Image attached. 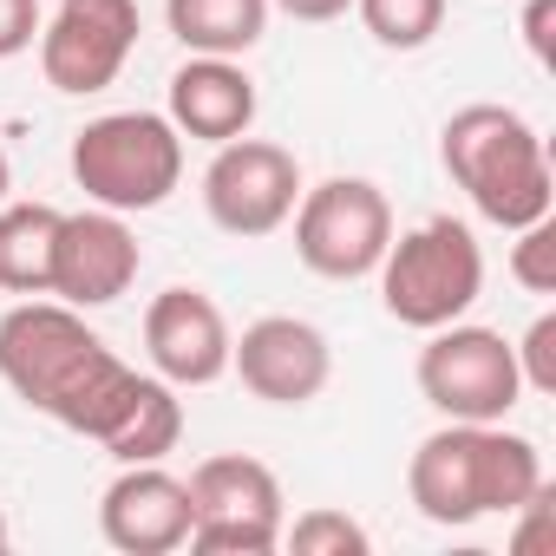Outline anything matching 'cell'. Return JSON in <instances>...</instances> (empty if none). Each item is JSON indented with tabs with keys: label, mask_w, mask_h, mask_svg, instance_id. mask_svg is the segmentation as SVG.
Segmentation results:
<instances>
[{
	"label": "cell",
	"mask_w": 556,
	"mask_h": 556,
	"mask_svg": "<svg viewBox=\"0 0 556 556\" xmlns=\"http://www.w3.org/2000/svg\"><path fill=\"white\" fill-rule=\"evenodd\" d=\"M0 380H8L34 413H47L53 426L79 432L92 445H112L157 374L125 367L86 328L79 308L34 295V302L0 315Z\"/></svg>",
	"instance_id": "1"
},
{
	"label": "cell",
	"mask_w": 556,
	"mask_h": 556,
	"mask_svg": "<svg viewBox=\"0 0 556 556\" xmlns=\"http://www.w3.org/2000/svg\"><path fill=\"white\" fill-rule=\"evenodd\" d=\"M543 458L523 432H504V419H445L432 439H419L406 465V497L426 523H478V517H510L523 497H536Z\"/></svg>",
	"instance_id": "2"
},
{
	"label": "cell",
	"mask_w": 556,
	"mask_h": 556,
	"mask_svg": "<svg viewBox=\"0 0 556 556\" xmlns=\"http://www.w3.org/2000/svg\"><path fill=\"white\" fill-rule=\"evenodd\" d=\"M439 164L471 197V210L497 229H523V223L549 216V203H556L549 151L517 105H491V99L458 105L439 131Z\"/></svg>",
	"instance_id": "3"
},
{
	"label": "cell",
	"mask_w": 556,
	"mask_h": 556,
	"mask_svg": "<svg viewBox=\"0 0 556 556\" xmlns=\"http://www.w3.org/2000/svg\"><path fill=\"white\" fill-rule=\"evenodd\" d=\"M380 308L400 321V328H445V321H465V308L478 302L484 289V249L471 236V223L458 216H426L419 229L393 236L387 255H380Z\"/></svg>",
	"instance_id": "4"
},
{
	"label": "cell",
	"mask_w": 556,
	"mask_h": 556,
	"mask_svg": "<svg viewBox=\"0 0 556 556\" xmlns=\"http://www.w3.org/2000/svg\"><path fill=\"white\" fill-rule=\"evenodd\" d=\"M73 184L99 210H157L184 184V131L164 112H105L73 138Z\"/></svg>",
	"instance_id": "5"
},
{
	"label": "cell",
	"mask_w": 556,
	"mask_h": 556,
	"mask_svg": "<svg viewBox=\"0 0 556 556\" xmlns=\"http://www.w3.org/2000/svg\"><path fill=\"white\" fill-rule=\"evenodd\" d=\"M282 478L249 452L203 458L190 471V549L203 556H268L282 543Z\"/></svg>",
	"instance_id": "6"
},
{
	"label": "cell",
	"mask_w": 556,
	"mask_h": 556,
	"mask_svg": "<svg viewBox=\"0 0 556 556\" xmlns=\"http://www.w3.org/2000/svg\"><path fill=\"white\" fill-rule=\"evenodd\" d=\"M393 242V203L374 177H328L295 203V255L321 282H367Z\"/></svg>",
	"instance_id": "7"
},
{
	"label": "cell",
	"mask_w": 556,
	"mask_h": 556,
	"mask_svg": "<svg viewBox=\"0 0 556 556\" xmlns=\"http://www.w3.org/2000/svg\"><path fill=\"white\" fill-rule=\"evenodd\" d=\"M419 393L432 413L445 419H504L523 400V374H517V348L497 328H471V321H445L432 328V341L419 348Z\"/></svg>",
	"instance_id": "8"
},
{
	"label": "cell",
	"mask_w": 556,
	"mask_h": 556,
	"mask_svg": "<svg viewBox=\"0 0 556 556\" xmlns=\"http://www.w3.org/2000/svg\"><path fill=\"white\" fill-rule=\"evenodd\" d=\"M302 203V170L295 151L268 144V138H229L216 144L203 170V210L223 236H275Z\"/></svg>",
	"instance_id": "9"
},
{
	"label": "cell",
	"mask_w": 556,
	"mask_h": 556,
	"mask_svg": "<svg viewBox=\"0 0 556 556\" xmlns=\"http://www.w3.org/2000/svg\"><path fill=\"white\" fill-rule=\"evenodd\" d=\"M138 47V0H60L40 27V73L66 99L105 92Z\"/></svg>",
	"instance_id": "10"
},
{
	"label": "cell",
	"mask_w": 556,
	"mask_h": 556,
	"mask_svg": "<svg viewBox=\"0 0 556 556\" xmlns=\"http://www.w3.org/2000/svg\"><path fill=\"white\" fill-rule=\"evenodd\" d=\"M229 374L268 406H308L334 380V348L302 315H262L242 328V341H229Z\"/></svg>",
	"instance_id": "11"
},
{
	"label": "cell",
	"mask_w": 556,
	"mask_h": 556,
	"mask_svg": "<svg viewBox=\"0 0 556 556\" xmlns=\"http://www.w3.org/2000/svg\"><path fill=\"white\" fill-rule=\"evenodd\" d=\"M144 268V249L131 236V223L118 210H79L60 216V242H53V289L66 308H112Z\"/></svg>",
	"instance_id": "12"
},
{
	"label": "cell",
	"mask_w": 556,
	"mask_h": 556,
	"mask_svg": "<svg viewBox=\"0 0 556 556\" xmlns=\"http://www.w3.org/2000/svg\"><path fill=\"white\" fill-rule=\"evenodd\" d=\"M229 321L203 289H164L144 308V354L157 367V380L170 387H210L229 374Z\"/></svg>",
	"instance_id": "13"
},
{
	"label": "cell",
	"mask_w": 556,
	"mask_h": 556,
	"mask_svg": "<svg viewBox=\"0 0 556 556\" xmlns=\"http://www.w3.org/2000/svg\"><path fill=\"white\" fill-rule=\"evenodd\" d=\"M99 530L125 556H170L190 543V484L164 465H125L99 497Z\"/></svg>",
	"instance_id": "14"
},
{
	"label": "cell",
	"mask_w": 556,
	"mask_h": 556,
	"mask_svg": "<svg viewBox=\"0 0 556 556\" xmlns=\"http://www.w3.org/2000/svg\"><path fill=\"white\" fill-rule=\"evenodd\" d=\"M164 118L197 144H229V138H242L255 125V79L236 60L190 53L170 73V112Z\"/></svg>",
	"instance_id": "15"
},
{
	"label": "cell",
	"mask_w": 556,
	"mask_h": 556,
	"mask_svg": "<svg viewBox=\"0 0 556 556\" xmlns=\"http://www.w3.org/2000/svg\"><path fill=\"white\" fill-rule=\"evenodd\" d=\"M164 21L184 40V53L242 60L268 34V0H164Z\"/></svg>",
	"instance_id": "16"
},
{
	"label": "cell",
	"mask_w": 556,
	"mask_h": 556,
	"mask_svg": "<svg viewBox=\"0 0 556 556\" xmlns=\"http://www.w3.org/2000/svg\"><path fill=\"white\" fill-rule=\"evenodd\" d=\"M53 242H60L53 203H0V289L47 295L53 289Z\"/></svg>",
	"instance_id": "17"
},
{
	"label": "cell",
	"mask_w": 556,
	"mask_h": 556,
	"mask_svg": "<svg viewBox=\"0 0 556 556\" xmlns=\"http://www.w3.org/2000/svg\"><path fill=\"white\" fill-rule=\"evenodd\" d=\"M354 8H361V27L387 53H419L445 27V0H354Z\"/></svg>",
	"instance_id": "18"
},
{
	"label": "cell",
	"mask_w": 556,
	"mask_h": 556,
	"mask_svg": "<svg viewBox=\"0 0 556 556\" xmlns=\"http://www.w3.org/2000/svg\"><path fill=\"white\" fill-rule=\"evenodd\" d=\"M282 543L295 556H367V530L348 510H308V517L282 523Z\"/></svg>",
	"instance_id": "19"
},
{
	"label": "cell",
	"mask_w": 556,
	"mask_h": 556,
	"mask_svg": "<svg viewBox=\"0 0 556 556\" xmlns=\"http://www.w3.org/2000/svg\"><path fill=\"white\" fill-rule=\"evenodd\" d=\"M510 282L530 289V295H556V223L536 216L517 229V249H510Z\"/></svg>",
	"instance_id": "20"
},
{
	"label": "cell",
	"mask_w": 556,
	"mask_h": 556,
	"mask_svg": "<svg viewBox=\"0 0 556 556\" xmlns=\"http://www.w3.org/2000/svg\"><path fill=\"white\" fill-rule=\"evenodd\" d=\"M517 374L523 393H556V315H536L517 341Z\"/></svg>",
	"instance_id": "21"
},
{
	"label": "cell",
	"mask_w": 556,
	"mask_h": 556,
	"mask_svg": "<svg viewBox=\"0 0 556 556\" xmlns=\"http://www.w3.org/2000/svg\"><path fill=\"white\" fill-rule=\"evenodd\" d=\"M40 40V0H0V60H21Z\"/></svg>",
	"instance_id": "22"
},
{
	"label": "cell",
	"mask_w": 556,
	"mask_h": 556,
	"mask_svg": "<svg viewBox=\"0 0 556 556\" xmlns=\"http://www.w3.org/2000/svg\"><path fill=\"white\" fill-rule=\"evenodd\" d=\"M268 8H282L289 21H308V27H321V21H341L354 0H268Z\"/></svg>",
	"instance_id": "23"
},
{
	"label": "cell",
	"mask_w": 556,
	"mask_h": 556,
	"mask_svg": "<svg viewBox=\"0 0 556 556\" xmlns=\"http://www.w3.org/2000/svg\"><path fill=\"white\" fill-rule=\"evenodd\" d=\"M543 27H549V0H530V14H523V40H530V53H536V60H549V34H543Z\"/></svg>",
	"instance_id": "24"
},
{
	"label": "cell",
	"mask_w": 556,
	"mask_h": 556,
	"mask_svg": "<svg viewBox=\"0 0 556 556\" xmlns=\"http://www.w3.org/2000/svg\"><path fill=\"white\" fill-rule=\"evenodd\" d=\"M8 190H14V170H8V151H0V203H8Z\"/></svg>",
	"instance_id": "25"
},
{
	"label": "cell",
	"mask_w": 556,
	"mask_h": 556,
	"mask_svg": "<svg viewBox=\"0 0 556 556\" xmlns=\"http://www.w3.org/2000/svg\"><path fill=\"white\" fill-rule=\"evenodd\" d=\"M0 549H8V517H0Z\"/></svg>",
	"instance_id": "26"
}]
</instances>
